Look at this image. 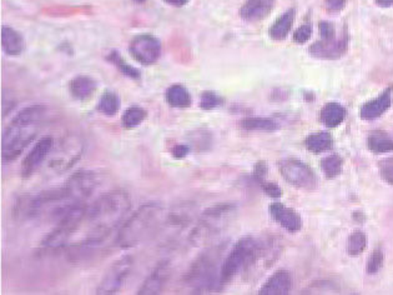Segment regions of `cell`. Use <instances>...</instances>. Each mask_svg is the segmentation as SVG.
<instances>
[{"label": "cell", "mask_w": 393, "mask_h": 295, "mask_svg": "<svg viewBox=\"0 0 393 295\" xmlns=\"http://www.w3.org/2000/svg\"><path fill=\"white\" fill-rule=\"evenodd\" d=\"M130 208V196L124 190H112L109 193H104L90 206H86L82 224V228H86V234L74 245L75 251L72 254L80 256L94 251L105 241L111 232L122 223Z\"/></svg>", "instance_id": "cell-1"}, {"label": "cell", "mask_w": 393, "mask_h": 295, "mask_svg": "<svg viewBox=\"0 0 393 295\" xmlns=\"http://www.w3.org/2000/svg\"><path fill=\"white\" fill-rule=\"evenodd\" d=\"M46 115L44 106H27L11 119L1 138V161H17L22 153L33 143Z\"/></svg>", "instance_id": "cell-2"}, {"label": "cell", "mask_w": 393, "mask_h": 295, "mask_svg": "<svg viewBox=\"0 0 393 295\" xmlns=\"http://www.w3.org/2000/svg\"><path fill=\"white\" fill-rule=\"evenodd\" d=\"M162 220L164 206L159 203L150 201L144 206H138L128 220L122 224L117 233L115 243L122 249H129L143 244L155 234Z\"/></svg>", "instance_id": "cell-3"}, {"label": "cell", "mask_w": 393, "mask_h": 295, "mask_svg": "<svg viewBox=\"0 0 393 295\" xmlns=\"http://www.w3.org/2000/svg\"><path fill=\"white\" fill-rule=\"evenodd\" d=\"M224 244L212 245L195 258L190 264L183 282L194 294H205L220 288Z\"/></svg>", "instance_id": "cell-4"}, {"label": "cell", "mask_w": 393, "mask_h": 295, "mask_svg": "<svg viewBox=\"0 0 393 295\" xmlns=\"http://www.w3.org/2000/svg\"><path fill=\"white\" fill-rule=\"evenodd\" d=\"M236 212L238 208L231 203L217 204L207 208L200 215L199 220L196 222L188 235L190 243L195 246L206 244L209 240L215 238L226 228Z\"/></svg>", "instance_id": "cell-5"}, {"label": "cell", "mask_w": 393, "mask_h": 295, "mask_svg": "<svg viewBox=\"0 0 393 295\" xmlns=\"http://www.w3.org/2000/svg\"><path fill=\"white\" fill-rule=\"evenodd\" d=\"M262 254V246L252 237H244L233 245L222 262L220 288L230 284L238 274L244 273Z\"/></svg>", "instance_id": "cell-6"}, {"label": "cell", "mask_w": 393, "mask_h": 295, "mask_svg": "<svg viewBox=\"0 0 393 295\" xmlns=\"http://www.w3.org/2000/svg\"><path fill=\"white\" fill-rule=\"evenodd\" d=\"M86 211L85 203H78L72 206L63 217L56 222V228L50 232V234L43 241V246L48 251H58L60 248H65L70 241L72 235L78 233L84 215Z\"/></svg>", "instance_id": "cell-7"}, {"label": "cell", "mask_w": 393, "mask_h": 295, "mask_svg": "<svg viewBox=\"0 0 393 295\" xmlns=\"http://www.w3.org/2000/svg\"><path fill=\"white\" fill-rule=\"evenodd\" d=\"M134 267V258L131 256H124L112 263L104 278L101 279L99 287L96 288V294H117L122 289Z\"/></svg>", "instance_id": "cell-8"}, {"label": "cell", "mask_w": 393, "mask_h": 295, "mask_svg": "<svg viewBox=\"0 0 393 295\" xmlns=\"http://www.w3.org/2000/svg\"><path fill=\"white\" fill-rule=\"evenodd\" d=\"M278 169L283 178L296 188L306 190L317 188V177L314 170L299 159H285L278 164Z\"/></svg>", "instance_id": "cell-9"}, {"label": "cell", "mask_w": 393, "mask_h": 295, "mask_svg": "<svg viewBox=\"0 0 393 295\" xmlns=\"http://www.w3.org/2000/svg\"><path fill=\"white\" fill-rule=\"evenodd\" d=\"M99 177L95 172L78 170L67 179L64 188L67 189L72 201L85 203L99 187Z\"/></svg>", "instance_id": "cell-10"}, {"label": "cell", "mask_w": 393, "mask_h": 295, "mask_svg": "<svg viewBox=\"0 0 393 295\" xmlns=\"http://www.w3.org/2000/svg\"><path fill=\"white\" fill-rule=\"evenodd\" d=\"M129 51L135 61L143 65H153L161 56L160 40L154 35L141 34L135 37L129 45Z\"/></svg>", "instance_id": "cell-11"}, {"label": "cell", "mask_w": 393, "mask_h": 295, "mask_svg": "<svg viewBox=\"0 0 393 295\" xmlns=\"http://www.w3.org/2000/svg\"><path fill=\"white\" fill-rule=\"evenodd\" d=\"M53 148H54V139L49 135L38 140L22 161V169H20L22 178L32 177L39 169L40 165L46 161V158L53 151Z\"/></svg>", "instance_id": "cell-12"}, {"label": "cell", "mask_w": 393, "mask_h": 295, "mask_svg": "<svg viewBox=\"0 0 393 295\" xmlns=\"http://www.w3.org/2000/svg\"><path fill=\"white\" fill-rule=\"evenodd\" d=\"M172 267L169 261H162L159 263L149 277L145 279L144 283L140 287L138 294L140 295H156L161 294V291L165 289L169 280L172 278Z\"/></svg>", "instance_id": "cell-13"}, {"label": "cell", "mask_w": 393, "mask_h": 295, "mask_svg": "<svg viewBox=\"0 0 393 295\" xmlns=\"http://www.w3.org/2000/svg\"><path fill=\"white\" fill-rule=\"evenodd\" d=\"M83 143L80 140H75V138L65 140V144L61 146L58 151L53 161L50 162V167L56 169L58 172L67 170L72 168L80 156H83Z\"/></svg>", "instance_id": "cell-14"}, {"label": "cell", "mask_w": 393, "mask_h": 295, "mask_svg": "<svg viewBox=\"0 0 393 295\" xmlns=\"http://www.w3.org/2000/svg\"><path fill=\"white\" fill-rule=\"evenodd\" d=\"M349 39L347 35L344 34L341 38L333 40H321L310 46L311 56L320 58V59H337L344 56L347 51Z\"/></svg>", "instance_id": "cell-15"}, {"label": "cell", "mask_w": 393, "mask_h": 295, "mask_svg": "<svg viewBox=\"0 0 393 295\" xmlns=\"http://www.w3.org/2000/svg\"><path fill=\"white\" fill-rule=\"evenodd\" d=\"M272 219L280 224L283 229L290 233H297L302 228V219L299 213L294 209L285 206L281 203H273L269 208Z\"/></svg>", "instance_id": "cell-16"}, {"label": "cell", "mask_w": 393, "mask_h": 295, "mask_svg": "<svg viewBox=\"0 0 393 295\" xmlns=\"http://www.w3.org/2000/svg\"><path fill=\"white\" fill-rule=\"evenodd\" d=\"M392 87H389L382 94L378 95L376 99H372L363 104L361 108V118L363 120H373L387 112L392 104Z\"/></svg>", "instance_id": "cell-17"}, {"label": "cell", "mask_w": 393, "mask_h": 295, "mask_svg": "<svg viewBox=\"0 0 393 295\" xmlns=\"http://www.w3.org/2000/svg\"><path fill=\"white\" fill-rule=\"evenodd\" d=\"M196 215V206L193 203H180L167 213L165 223L167 227L174 229H183L194 222Z\"/></svg>", "instance_id": "cell-18"}, {"label": "cell", "mask_w": 393, "mask_h": 295, "mask_svg": "<svg viewBox=\"0 0 393 295\" xmlns=\"http://www.w3.org/2000/svg\"><path fill=\"white\" fill-rule=\"evenodd\" d=\"M275 3L276 0H246L240 9V17L246 22H260L271 13Z\"/></svg>", "instance_id": "cell-19"}, {"label": "cell", "mask_w": 393, "mask_h": 295, "mask_svg": "<svg viewBox=\"0 0 393 295\" xmlns=\"http://www.w3.org/2000/svg\"><path fill=\"white\" fill-rule=\"evenodd\" d=\"M292 288V277L288 270H277L272 274L262 288L259 290L260 295H286Z\"/></svg>", "instance_id": "cell-20"}, {"label": "cell", "mask_w": 393, "mask_h": 295, "mask_svg": "<svg viewBox=\"0 0 393 295\" xmlns=\"http://www.w3.org/2000/svg\"><path fill=\"white\" fill-rule=\"evenodd\" d=\"M98 84L88 75H78L70 80L69 92L77 101H84L94 95Z\"/></svg>", "instance_id": "cell-21"}, {"label": "cell", "mask_w": 393, "mask_h": 295, "mask_svg": "<svg viewBox=\"0 0 393 295\" xmlns=\"http://www.w3.org/2000/svg\"><path fill=\"white\" fill-rule=\"evenodd\" d=\"M1 46L8 56H20L25 49V42L22 34L15 29L4 25L1 28Z\"/></svg>", "instance_id": "cell-22"}, {"label": "cell", "mask_w": 393, "mask_h": 295, "mask_svg": "<svg viewBox=\"0 0 393 295\" xmlns=\"http://www.w3.org/2000/svg\"><path fill=\"white\" fill-rule=\"evenodd\" d=\"M295 22V9H288L270 27L269 34L273 40H283L291 32Z\"/></svg>", "instance_id": "cell-23"}, {"label": "cell", "mask_w": 393, "mask_h": 295, "mask_svg": "<svg viewBox=\"0 0 393 295\" xmlns=\"http://www.w3.org/2000/svg\"><path fill=\"white\" fill-rule=\"evenodd\" d=\"M321 122L328 128H336L341 125L346 118V109L340 103L331 101L322 108Z\"/></svg>", "instance_id": "cell-24"}, {"label": "cell", "mask_w": 393, "mask_h": 295, "mask_svg": "<svg viewBox=\"0 0 393 295\" xmlns=\"http://www.w3.org/2000/svg\"><path fill=\"white\" fill-rule=\"evenodd\" d=\"M167 101L169 106L172 108H188L191 106V94L183 85L181 84H175L172 85L169 89L167 90Z\"/></svg>", "instance_id": "cell-25"}, {"label": "cell", "mask_w": 393, "mask_h": 295, "mask_svg": "<svg viewBox=\"0 0 393 295\" xmlns=\"http://www.w3.org/2000/svg\"><path fill=\"white\" fill-rule=\"evenodd\" d=\"M307 149L314 154H321L323 151H330L333 148V135L327 132L311 134L305 140Z\"/></svg>", "instance_id": "cell-26"}, {"label": "cell", "mask_w": 393, "mask_h": 295, "mask_svg": "<svg viewBox=\"0 0 393 295\" xmlns=\"http://www.w3.org/2000/svg\"><path fill=\"white\" fill-rule=\"evenodd\" d=\"M368 148L375 154H385L393 151V138L386 132L376 130L368 135Z\"/></svg>", "instance_id": "cell-27"}, {"label": "cell", "mask_w": 393, "mask_h": 295, "mask_svg": "<svg viewBox=\"0 0 393 295\" xmlns=\"http://www.w3.org/2000/svg\"><path fill=\"white\" fill-rule=\"evenodd\" d=\"M240 125L245 130H256V132H273L278 128L277 123L270 118H246L244 120H241Z\"/></svg>", "instance_id": "cell-28"}, {"label": "cell", "mask_w": 393, "mask_h": 295, "mask_svg": "<svg viewBox=\"0 0 393 295\" xmlns=\"http://www.w3.org/2000/svg\"><path fill=\"white\" fill-rule=\"evenodd\" d=\"M120 109V99L115 93L105 92L100 96L98 111L106 117H114Z\"/></svg>", "instance_id": "cell-29"}, {"label": "cell", "mask_w": 393, "mask_h": 295, "mask_svg": "<svg viewBox=\"0 0 393 295\" xmlns=\"http://www.w3.org/2000/svg\"><path fill=\"white\" fill-rule=\"evenodd\" d=\"M148 117V112L141 106H130L122 114V125L125 128L134 129L138 127Z\"/></svg>", "instance_id": "cell-30"}, {"label": "cell", "mask_w": 393, "mask_h": 295, "mask_svg": "<svg viewBox=\"0 0 393 295\" xmlns=\"http://www.w3.org/2000/svg\"><path fill=\"white\" fill-rule=\"evenodd\" d=\"M321 168L327 178H335V177H337L342 173L344 161H342L341 156H327L325 159H322Z\"/></svg>", "instance_id": "cell-31"}, {"label": "cell", "mask_w": 393, "mask_h": 295, "mask_svg": "<svg viewBox=\"0 0 393 295\" xmlns=\"http://www.w3.org/2000/svg\"><path fill=\"white\" fill-rule=\"evenodd\" d=\"M108 61L112 63V64H114L124 75H127L128 78L140 79V77H141L138 69L131 67L130 64H128L127 61H124L122 56H119L117 51H110L109 56H108Z\"/></svg>", "instance_id": "cell-32"}, {"label": "cell", "mask_w": 393, "mask_h": 295, "mask_svg": "<svg viewBox=\"0 0 393 295\" xmlns=\"http://www.w3.org/2000/svg\"><path fill=\"white\" fill-rule=\"evenodd\" d=\"M366 246H367V237L365 233L357 230L349 235V245H347L349 256H361L365 251Z\"/></svg>", "instance_id": "cell-33"}, {"label": "cell", "mask_w": 393, "mask_h": 295, "mask_svg": "<svg viewBox=\"0 0 393 295\" xmlns=\"http://www.w3.org/2000/svg\"><path fill=\"white\" fill-rule=\"evenodd\" d=\"M224 104V98L215 92H204L200 96V108L204 111H212Z\"/></svg>", "instance_id": "cell-34"}, {"label": "cell", "mask_w": 393, "mask_h": 295, "mask_svg": "<svg viewBox=\"0 0 393 295\" xmlns=\"http://www.w3.org/2000/svg\"><path fill=\"white\" fill-rule=\"evenodd\" d=\"M383 264V253L380 248L378 249H375L373 253H372V256H370V259H368V264H367V272L368 274H373L378 273V270L382 268Z\"/></svg>", "instance_id": "cell-35"}, {"label": "cell", "mask_w": 393, "mask_h": 295, "mask_svg": "<svg viewBox=\"0 0 393 295\" xmlns=\"http://www.w3.org/2000/svg\"><path fill=\"white\" fill-rule=\"evenodd\" d=\"M194 144L199 151H207L212 144V135L207 130H200L199 133L193 134Z\"/></svg>", "instance_id": "cell-36"}, {"label": "cell", "mask_w": 393, "mask_h": 295, "mask_svg": "<svg viewBox=\"0 0 393 295\" xmlns=\"http://www.w3.org/2000/svg\"><path fill=\"white\" fill-rule=\"evenodd\" d=\"M378 168H380V173H381L383 180L393 185V156L381 161Z\"/></svg>", "instance_id": "cell-37"}, {"label": "cell", "mask_w": 393, "mask_h": 295, "mask_svg": "<svg viewBox=\"0 0 393 295\" xmlns=\"http://www.w3.org/2000/svg\"><path fill=\"white\" fill-rule=\"evenodd\" d=\"M312 35V27L310 24L301 25L294 34L295 43L297 44H305L306 42H309Z\"/></svg>", "instance_id": "cell-38"}, {"label": "cell", "mask_w": 393, "mask_h": 295, "mask_svg": "<svg viewBox=\"0 0 393 295\" xmlns=\"http://www.w3.org/2000/svg\"><path fill=\"white\" fill-rule=\"evenodd\" d=\"M260 185L262 190L265 192V194L271 196V198H280L283 195V189L276 183H273V182L264 180Z\"/></svg>", "instance_id": "cell-39"}, {"label": "cell", "mask_w": 393, "mask_h": 295, "mask_svg": "<svg viewBox=\"0 0 393 295\" xmlns=\"http://www.w3.org/2000/svg\"><path fill=\"white\" fill-rule=\"evenodd\" d=\"M267 172H269L267 163L262 162V161L256 163L255 168H254V179H255L257 183H262V182L265 180L266 175H267Z\"/></svg>", "instance_id": "cell-40"}, {"label": "cell", "mask_w": 393, "mask_h": 295, "mask_svg": "<svg viewBox=\"0 0 393 295\" xmlns=\"http://www.w3.org/2000/svg\"><path fill=\"white\" fill-rule=\"evenodd\" d=\"M322 40H333L335 38V28L330 22H321L318 25Z\"/></svg>", "instance_id": "cell-41"}, {"label": "cell", "mask_w": 393, "mask_h": 295, "mask_svg": "<svg viewBox=\"0 0 393 295\" xmlns=\"http://www.w3.org/2000/svg\"><path fill=\"white\" fill-rule=\"evenodd\" d=\"M347 0H325V6L330 13H338L346 6Z\"/></svg>", "instance_id": "cell-42"}, {"label": "cell", "mask_w": 393, "mask_h": 295, "mask_svg": "<svg viewBox=\"0 0 393 295\" xmlns=\"http://www.w3.org/2000/svg\"><path fill=\"white\" fill-rule=\"evenodd\" d=\"M188 153H190V146L185 144H176L172 151V156L176 159H183L185 156H188Z\"/></svg>", "instance_id": "cell-43"}, {"label": "cell", "mask_w": 393, "mask_h": 295, "mask_svg": "<svg viewBox=\"0 0 393 295\" xmlns=\"http://www.w3.org/2000/svg\"><path fill=\"white\" fill-rule=\"evenodd\" d=\"M164 1L172 6H183L188 3V0H164Z\"/></svg>", "instance_id": "cell-44"}, {"label": "cell", "mask_w": 393, "mask_h": 295, "mask_svg": "<svg viewBox=\"0 0 393 295\" xmlns=\"http://www.w3.org/2000/svg\"><path fill=\"white\" fill-rule=\"evenodd\" d=\"M377 4L382 8H389L393 6V0H376Z\"/></svg>", "instance_id": "cell-45"}, {"label": "cell", "mask_w": 393, "mask_h": 295, "mask_svg": "<svg viewBox=\"0 0 393 295\" xmlns=\"http://www.w3.org/2000/svg\"><path fill=\"white\" fill-rule=\"evenodd\" d=\"M135 1H136V3H144L146 0H135Z\"/></svg>", "instance_id": "cell-46"}]
</instances>
